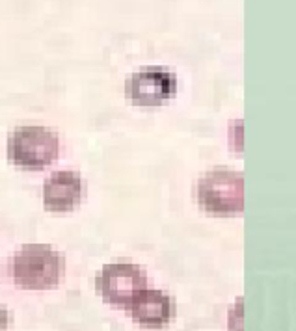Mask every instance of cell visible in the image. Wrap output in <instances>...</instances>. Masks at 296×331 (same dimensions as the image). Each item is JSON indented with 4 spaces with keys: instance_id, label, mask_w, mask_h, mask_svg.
I'll return each instance as SVG.
<instances>
[{
    "instance_id": "8992f818",
    "label": "cell",
    "mask_w": 296,
    "mask_h": 331,
    "mask_svg": "<svg viewBox=\"0 0 296 331\" xmlns=\"http://www.w3.org/2000/svg\"><path fill=\"white\" fill-rule=\"evenodd\" d=\"M127 311L138 326L146 330H162L175 318V299L157 288H144Z\"/></svg>"
},
{
    "instance_id": "52a82bcc",
    "label": "cell",
    "mask_w": 296,
    "mask_h": 331,
    "mask_svg": "<svg viewBox=\"0 0 296 331\" xmlns=\"http://www.w3.org/2000/svg\"><path fill=\"white\" fill-rule=\"evenodd\" d=\"M84 198V181L75 171H56L43 184V205L49 212H71Z\"/></svg>"
},
{
    "instance_id": "ba28073f",
    "label": "cell",
    "mask_w": 296,
    "mask_h": 331,
    "mask_svg": "<svg viewBox=\"0 0 296 331\" xmlns=\"http://www.w3.org/2000/svg\"><path fill=\"white\" fill-rule=\"evenodd\" d=\"M10 324H12V314H10L8 307H4L0 303V331H8Z\"/></svg>"
},
{
    "instance_id": "5b68a950",
    "label": "cell",
    "mask_w": 296,
    "mask_h": 331,
    "mask_svg": "<svg viewBox=\"0 0 296 331\" xmlns=\"http://www.w3.org/2000/svg\"><path fill=\"white\" fill-rule=\"evenodd\" d=\"M125 93L134 106L159 108L175 97L177 77L164 67H144L127 78Z\"/></svg>"
},
{
    "instance_id": "277c9868",
    "label": "cell",
    "mask_w": 296,
    "mask_h": 331,
    "mask_svg": "<svg viewBox=\"0 0 296 331\" xmlns=\"http://www.w3.org/2000/svg\"><path fill=\"white\" fill-rule=\"evenodd\" d=\"M95 288L108 305L127 309L138 292L148 288V274L142 266L132 263L104 265L95 277Z\"/></svg>"
},
{
    "instance_id": "6da1fadb",
    "label": "cell",
    "mask_w": 296,
    "mask_h": 331,
    "mask_svg": "<svg viewBox=\"0 0 296 331\" xmlns=\"http://www.w3.org/2000/svg\"><path fill=\"white\" fill-rule=\"evenodd\" d=\"M13 283L23 290H50L66 274V259L49 244H26L10 263Z\"/></svg>"
},
{
    "instance_id": "7a4b0ae2",
    "label": "cell",
    "mask_w": 296,
    "mask_h": 331,
    "mask_svg": "<svg viewBox=\"0 0 296 331\" xmlns=\"http://www.w3.org/2000/svg\"><path fill=\"white\" fill-rule=\"evenodd\" d=\"M60 140L58 134L41 125L17 127L8 140V158L13 166L39 171L58 158Z\"/></svg>"
},
{
    "instance_id": "3957f363",
    "label": "cell",
    "mask_w": 296,
    "mask_h": 331,
    "mask_svg": "<svg viewBox=\"0 0 296 331\" xmlns=\"http://www.w3.org/2000/svg\"><path fill=\"white\" fill-rule=\"evenodd\" d=\"M197 203L211 216L231 218L244 210V179L239 171L218 167L199 179Z\"/></svg>"
}]
</instances>
